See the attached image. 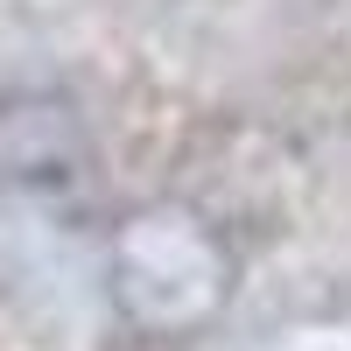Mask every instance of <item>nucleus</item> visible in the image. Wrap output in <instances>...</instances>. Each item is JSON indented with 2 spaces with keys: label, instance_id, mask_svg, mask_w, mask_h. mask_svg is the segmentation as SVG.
Masks as SVG:
<instances>
[{
  "label": "nucleus",
  "instance_id": "nucleus-1",
  "mask_svg": "<svg viewBox=\"0 0 351 351\" xmlns=\"http://www.w3.org/2000/svg\"><path fill=\"white\" fill-rule=\"evenodd\" d=\"M225 288H232V253L183 204L134 211L112 239V302H120L127 324L155 337L211 324L225 309Z\"/></svg>",
  "mask_w": 351,
  "mask_h": 351
},
{
  "label": "nucleus",
  "instance_id": "nucleus-2",
  "mask_svg": "<svg viewBox=\"0 0 351 351\" xmlns=\"http://www.w3.org/2000/svg\"><path fill=\"white\" fill-rule=\"evenodd\" d=\"M92 162L84 112L56 92H0V190H56Z\"/></svg>",
  "mask_w": 351,
  "mask_h": 351
}]
</instances>
